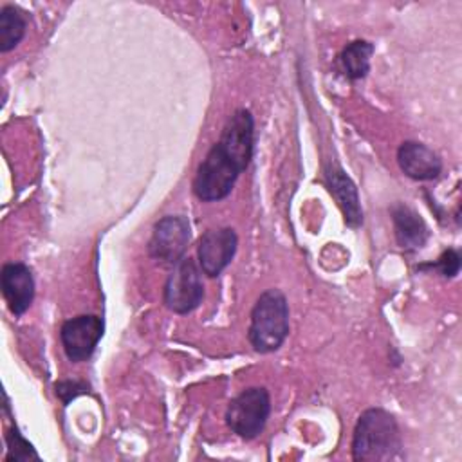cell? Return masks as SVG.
<instances>
[{
	"instance_id": "11",
	"label": "cell",
	"mask_w": 462,
	"mask_h": 462,
	"mask_svg": "<svg viewBox=\"0 0 462 462\" xmlns=\"http://www.w3.org/2000/svg\"><path fill=\"white\" fill-rule=\"evenodd\" d=\"M397 162L413 180H433L442 171L440 155L419 141H404L397 150Z\"/></svg>"
},
{
	"instance_id": "13",
	"label": "cell",
	"mask_w": 462,
	"mask_h": 462,
	"mask_svg": "<svg viewBox=\"0 0 462 462\" xmlns=\"http://www.w3.org/2000/svg\"><path fill=\"white\" fill-rule=\"evenodd\" d=\"M390 215L393 222L395 240L401 249L417 251L426 244L430 231L426 222L415 209H411L406 204H395L390 209Z\"/></svg>"
},
{
	"instance_id": "17",
	"label": "cell",
	"mask_w": 462,
	"mask_h": 462,
	"mask_svg": "<svg viewBox=\"0 0 462 462\" xmlns=\"http://www.w3.org/2000/svg\"><path fill=\"white\" fill-rule=\"evenodd\" d=\"M420 269H437L444 278H453L460 271V254L457 249H446L437 262L420 265Z\"/></svg>"
},
{
	"instance_id": "4",
	"label": "cell",
	"mask_w": 462,
	"mask_h": 462,
	"mask_svg": "<svg viewBox=\"0 0 462 462\" xmlns=\"http://www.w3.org/2000/svg\"><path fill=\"white\" fill-rule=\"evenodd\" d=\"M271 413V397L263 386H251L240 392L226 410V422L233 433L251 440L258 437Z\"/></svg>"
},
{
	"instance_id": "1",
	"label": "cell",
	"mask_w": 462,
	"mask_h": 462,
	"mask_svg": "<svg viewBox=\"0 0 462 462\" xmlns=\"http://www.w3.org/2000/svg\"><path fill=\"white\" fill-rule=\"evenodd\" d=\"M352 458L388 462L402 458V439L395 417L383 408L365 410L354 428Z\"/></svg>"
},
{
	"instance_id": "9",
	"label": "cell",
	"mask_w": 462,
	"mask_h": 462,
	"mask_svg": "<svg viewBox=\"0 0 462 462\" xmlns=\"http://www.w3.org/2000/svg\"><path fill=\"white\" fill-rule=\"evenodd\" d=\"M238 245V236L233 227L208 229L197 247L200 269L206 276H218L233 260Z\"/></svg>"
},
{
	"instance_id": "15",
	"label": "cell",
	"mask_w": 462,
	"mask_h": 462,
	"mask_svg": "<svg viewBox=\"0 0 462 462\" xmlns=\"http://www.w3.org/2000/svg\"><path fill=\"white\" fill-rule=\"evenodd\" d=\"M27 20L23 13L14 5H4L0 9V51L9 52L23 38Z\"/></svg>"
},
{
	"instance_id": "10",
	"label": "cell",
	"mask_w": 462,
	"mask_h": 462,
	"mask_svg": "<svg viewBox=\"0 0 462 462\" xmlns=\"http://www.w3.org/2000/svg\"><path fill=\"white\" fill-rule=\"evenodd\" d=\"M0 287L9 310L22 316L34 298V278L31 269L22 262H11L2 267Z\"/></svg>"
},
{
	"instance_id": "7",
	"label": "cell",
	"mask_w": 462,
	"mask_h": 462,
	"mask_svg": "<svg viewBox=\"0 0 462 462\" xmlns=\"http://www.w3.org/2000/svg\"><path fill=\"white\" fill-rule=\"evenodd\" d=\"M103 330L105 323L96 314H81L63 321L60 339L69 361L81 363L90 359L103 336Z\"/></svg>"
},
{
	"instance_id": "14",
	"label": "cell",
	"mask_w": 462,
	"mask_h": 462,
	"mask_svg": "<svg viewBox=\"0 0 462 462\" xmlns=\"http://www.w3.org/2000/svg\"><path fill=\"white\" fill-rule=\"evenodd\" d=\"M374 43L366 40L350 42L339 54V61L343 65L345 76L348 79H361L370 70V58L374 54Z\"/></svg>"
},
{
	"instance_id": "12",
	"label": "cell",
	"mask_w": 462,
	"mask_h": 462,
	"mask_svg": "<svg viewBox=\"0 0 462 462\" xmlns=\"http://www.w3.org/2000/svg\"><path fill=\"white\" fill-rule=\"evenodd\" d=\"M325 182L328 186V191L336 199L346 226L359 227L363 224V208L354 180L345 173L341 166L328 164L325 168Z\"/></svg>"
},
{
	"instance_id": "2",
	"label": "cell",
	"mask_w": 462,
	"mask_h": 462,
	"mask_svg": "<svg viewBox=\"0 0 462 462\" xmlns=\"http://www.w3.org/2000/svg\"><path fill=\"white\" fill-rule=\"evenodd\" d=\"M289 334V303L282 291H263L253 310L249 323V341L260 354L278 350Z\"/></svg>"
},
{
	"instance_id": "5",
	"label": "cell",
	"mask_w": 462,
	"mask_h": 462,
	"mask_svg": "<svg viewBox=\"0 0 462 462\" xmlns=\"http://www.w3.org/2000/svg\"><path fill=\"white\" fill-rule=\"evenodd\" d=\"M204 298V285L200 269L188 256L173 263L162 291L164 305L175 314H188L195 310Z\"/></svg>"
},
{
	"instance_id": "8",
	"label": "cell",
	"mask_w": 462,
	"mask_h": 462,
	"mask_svg": "<svg viewBox=\"0 0 462 462\" xmlns=\"http://www.w3.org/2000/svg\"><path fill=\"white\" fill-rule=\"evenodd\" d=\"M217 144L244 171L251 164L254 152V119L247 108H238L222 128Z\"/></svg>"
},
{
	"instance_id": "3",
	"label": "cell",
	"mask_w": 462,
	"mask_h": 462,
	"mask_svg": "<svg viewBox=\"0 0 462 462\" xmlns=\"http://www.w3.org/2000/svg\"><path fill=\"white\" fill-rule=\"evenodd\" d=\"M242 170L226 155V152L215 143L193 179V193L204 202H217L226 199Z\"/></svg>"
},
{
	"instance_id": "18",
	"label": "cell",
	"mask_w": 462,
	"mask_h": 462,
	"mask_svg": "<svg viewBox=\"0 0 462 462\" xmlns=\"http://www.w3.org/2000/svg\"><path fill=\"white\" fill-rule=\"evenodd\" d=\"M54 388H56V395L61 399L63 404H67L74 397L88 392V384L79 383V381H60V383H56Z\"/></svg>"
},
{
	"instance_id": "16",
	"label": "cell",
	"mask_w": 462,
	"mask_h": 462,
	"mask_svg": "<svg viewBox=\"0 0 462 462\" xmlns=\"http://www.w3.org/2000/svg\"><path fill=\"white\" fill-rule=\"evenodd\" d=\"M5 444H7V453L4 457L5 462H25V460H38V453L34 448L18 433V430L13 426L5 433Z\"/></svg>"
},
{
	"instance_id": "6",
	"label": "cell",
	"mask_w": 462,
	"mask_h": 462,
	"mask_svg": "<svg viewBox=\"0 0 462 462\" xmlns=\"http://www.w3.org/2000/svg\"><path fill=\"white\" fill-rule=\"evenodd\" d=\"M191 231L189 222L182 215L162 217L152 231L148 240V254L162 263H177L184 258Z\"/></svg>"
}]
</instances>
